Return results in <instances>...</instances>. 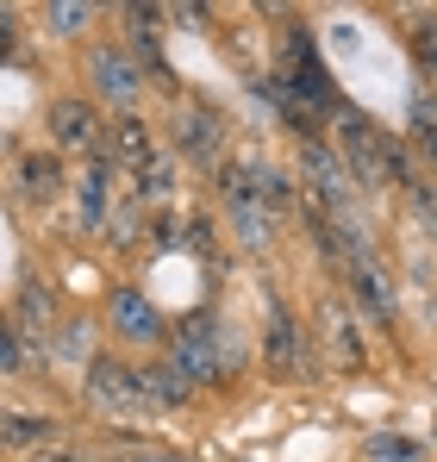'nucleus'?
<instances>
[{
    "label": "nucleus",
    "mask_w": 437,
    "mask_h": 462,
    "mask_svg": "<svg viewBox=\"0 0 437 462\" xmlns=\"http://www.w3.org/2000/svg\"><path fill=\"white\" fill-rule=\"evenodd\" d=\"M282 94L300 100L312 119L319 113H338V88H331V69L319 63V51H312V38L293 25L288 38H282Z\"/></svg>",
    "instance_id": "1"
},
{
    "label": "nucleus",
    "mask_w": 437,
    "mask_h": 462,
    "mask_svg": "<svg viewBox=\"0 0 437 462\" xmlns=\"http://www.w3.org/2000/svg\"><path fill=\"white\" fill-rule=\"evenodd\" d=\"M218 194H225V207H231V231H237L244 244H269V200L256 194L250 162H225V169H218Z\"/></svg>",
    "instance_id": "2"
},
{
    "label": "nucleus",
    "mask_w": 437,
    "mask_h": 462,
    "mask_svg": "<svg viewBox=\"0 0 437 462\" xmlns=\"http://www.w3.org/2000/svg\"><path fill=\"white\" fill-rule=\"evenodd\" d=\"M169 363H175V375L194 387V382H213L218 369V325L213 319H181L175 331H169Z\"/></svg>",
    "instance_id": "3"
},
{
    "label": "nucleus",
    "mask_w": 437,
    "mask_h": 462,
    "mask_svg": "<svg viewBox=\"0 0 437 462\" xmlns=\"http://www.w3.org/2000/svg\"><path fill=\"white\" fill-rule=\"evenodd\" d=\"M300 169H306L312 207H325L338 226H357V219H350V181H344V156H331L319 138H306V144H300Z\"/></svg>",
    "instance_id": "4"
},
{
    "label": "nucleus",
    "mask_w": 437,
    "mask_h": 462,
    "mask_svg": "<svg viewBox=\"0 0 437 462\" xmlns=\"http://www.w3.org/2000/svg\"><path fill=\"white\" fill-rule=\"evenodd\" d=\"M344 169L357 175V188H381L387 181V138L368 125L363 113H344Z\"/></svg>",
    "instance_id": "5"
},
{
    "label": "nucleus",
    "mask_w": 437,
    "mask_h": 462,
    "mask_svg": "<svg viewBox=\"0 0 437 462\" xmlns=\"http://www.w3.org/2000/svg\"><path fill=\"white\" fill-rule=\"evenodd\" d=\"M263 363H269V375H282V382H300V375H306V344H300V325H293L288 307H269Z\"/></svg>",
    "instance_id": "6"
},
{
    "label": "nucleus",
    "mask_w": 437,
    "mask_h": 462,
    "mask_svg": "<svg viewBox=\"0 0 437 462\" xmlns=\"http://www.w3.org/2000/svg\"><path fill=\"white\" fill-rule=\"evenodd\" d=\"M88 393H94L100 406H119V412L144 406V393H138V369H126V363H113V356H94V363H88Z\"/></svg>",
    "instance_id": "7"
},
{
    "label": "nucleus",
    "mask_w": 437,
    "mask_h": 462,
    "mask_svg": "<svg viewBox=\"0 0 437 462\" xmlns=\"http://www.w3.org/2000/svg\"><path fill=\"white\" fill-rule=\"evenodd\" d=\"M175 138H181V151L194 156V162H218V151H225V119H218L213 106H188L181 125H175Z\"/></svg>",
    "instance_id": "8"
},
{
    "label": "nucleus",
    "mask_w": 437,
    "mask_h": 462,
    "mask_svg": "<svg viewBox=\"0 0 437 462\" xmlns=\"http://www.w3.org/2000/svg\"><path fill=\"white\" fill-rule=\"evenodd\" d=\"M344 282L357 288V300H363L375 319H394V288H387V269H381V263H375L368 250H357V256H350Z\"/></svg>",
    "instance_id": "9"
},
{
    "label": "nucleus",
    "mask_w": 437,
    "mask_h": 462,
    "mask_svg": "<svg viewBox=\"0 0 437 462\" xmlns=\"http://www.w3.org/2000/svg\"><path fill=\"white\" fill-rule=\"evenodd\" d=\"M107 319H113V331H119V337H138V344H150V337L163 331L156 307H150L138 288H119V294L107 300Z\"/></svg>",
    "instance_id": "10"
},
{
    "label": "nucleus",
    "mask_w": 437,
    "mask_h": 462,
    "mask_svg": "<svg viewBox=\"0 0 437 462\" xmlns=\"http://www.w3.org/2000/svg\"><path fill=\"white\" fill-rule=\"evenodd\" d=\"M94 88L107 94V100H132L138 94V69H132V57L126 51H94Z\"/></svg>",
    "instance_id": "11"
},
{
    "label": "nucleus",
    "mask_w": 437,
    "mask_h": 462,
    "mask_svg": "<svg viewBox=\"0 0 437 462\" xmlns=\"http://www.w3.org/2000/svg\"><path fill=\"white\" fill-rule=\"evenodd\" d=\"M51 132H57V144H94V106L88 100H57Z\"/></svg>",
    "instance_id": "12"
},
{
    "label": "nucleus",
    "mask_w": 437,
    "mask_h": 462,
    "mask_svg": "<svg viewBox=\"0 0 437 462\" xmlns=\"http://www.w3.org/2000/svg\"><path fill=\"white\" fill-rule=\"evenodd\" d=\"M107 188H113V156L81 175V226L88 231H100V219H107Z\"/></svg>",
    "instance_id": "13"
},
{
    "label": "nucleus",
    "mask_w": 437,
    "mask_h": 462,
    "mask_svg": "<svg viewBox=\"0 0 437 462\" xmlns=\"http://www.w3.org/2000/svg\"><path fill=\"white\" fill-rule=\"evenodd\" d=\"M138 393H144V406H181L188 382L175 375V363H163V369H138Z\"/></svg>",
    "instance_id": "14"
},
{
    "label": "nucleus",
    "mask_w": 437,
    "mask_h": 462,
    "mask_svg": "<svg viewBox=\"0 0 437 462\" xmlns=\"http://www.w3.org/2000/svg\"><path fill=\"white\" fill-rule=\"evenodd\" d=\"M113 156H119V162H132V169L156 162V144H150L144 119H119V125H113Z\"/></svg>",
    "instance_id": "15"
},
{
    "label": "nucleus",
    "mask_w": 437,
    "mask_h": 462,
    "mask_svg": "<svg viewBox=\"0 0 437 462\" xmlns=\"http://www.w3.org/2000/svg\"><path fill=\"white\" fill-rule=\"evenodd\" d=\"M406 119H413V138L432 151V162H437V100H425V94H413L406 100Z\"/></svg>",
    "instance_id": "16"
},
{
    "label": "nucleus",
    "mask_w": 437,
    "mask_h": 462,
    "mask_svg": "<svg viewBox=\"0 0 437 462\" xmlns=\"http://www.w3.org/2000/svg\"><path fill=\"white\" fill-rule=\"evenodd\" d=\"M19 312H25V331H44V325H51V294H44L38 282H25V288H19Z\"/></svg>",
    "instance_id": "17"
},
{
    "label": "nucleus",
    "mask_w": 437,
    "mask_h": 462,
    "mask_svg": "<svg viewBox=\"0 0 437 462\" xmlns=\"http://www.w3.org/2000/svg\"><path fill=\"white\" fill-rule=\"evenodd\" d=\"M0 438L6 444H44L51 438V419H32V412L25 419H0Z\"/></svg>",
    "instance_id": "18"
},
{
    "label": "nucleus",
    "mask_w": 437,
    "mask_h": 462,
    "mask_svg": "<svg viewBox=\"0 0 437 462\" xmlns=\"http://www.w3.org/2000/svg\"><path fill=\"white\" fill-rule=\"evenodd\" d=\"M169 188H175V175H169V162H163V156L138 169V194H144V200H169Z\"/></svg>",
    "instance_id": "19"
},
{
    "label": "nucleus",
    "mask_w": 437,
    "mask_h": 462,
    "mask_svg": "<svg viewBox=\"0 0 437 462\" xmlns=\"http://www.w3.org/2000/svg\"><path fill=\"white\" fill-rule=\"evenodd\" d=\"M331 337H338V363H363V344H357V331H350L344 312H331Z\"/></svg>",
    "instance_id": "20"
},
{
    "label": "nucleus",
    "mask_w": 437,
    "mask_h": 462,
    "mask_svg": "<svg viewBox=\"0 0 437 462\" xmlns=\"http://www.w3.org/2000/svg\"><path fill=\"white\" fill-rule=\"evenodd\" d=\"M368 457H375V462H413L419 450H413L406 438H368Z\"/></svg>",
    "instance_id": "21"
},
{
    "label": "nucleus",
    "mask_w": 437,
    "mask_h": 462,
    "mask_svg": "<svg viewBox=\"0 0 437 462\" xmlns=\"http://www.w3.org/2000/svg\"><path fill=\"white\" fill-rule=\"evenodd\" d=\"M51 181H57V162H51V156H32V162H25V188H32V194H51Z\"/></svg>",
    "instance_id": "22"
},
{
    "label": "nucleus",
    "mask_w": 437,
    "mask_h": 462,
    "mask_svg": "<svg viewBox=\"0 0 437 462\" xmlns=\"http://www.w3.org/2000/svg\"><path fill=\"white\" fill-rule=\"evenodd\" d=\"M19 363H25V350H19V331H13V325H0V369L13 375Z\"/></svg>",
    "instance_id": "23"
},
{
    "label": "nucleus",
    "mask_w": 437,
    "mask_h": 462,
    "mask_svg": "<svg viewBox=\"0 0 437 462\" xmlns=\"http://www.w3.org/2000/svg\"><path fill=\"white\" fill-rule=\"evenodd\" d=\"M81 19H88V6H51V25H57V32H75Z\"/></svg>",
    "instance_id": "24"
},
{
    "label": "nucleus",
    "mask_w": 437,
    "mask_h": 462,
    "mask_svg": "<svg viewBox=\"0 0 437 462\" xmlns=\"http://www.w3.org/2000/svg\"><path fill=\"white\" fill-rule=\"evenodd\" d=\"M413 207H419V219L437 231V188H419V194H413Z\"/></svg>",
    "instance_id": "25"
},
{
    "label": "nucleus",
    "mask_w": 437,
    "mask_h": 462,
    "mask_svg": "<svg viewBox=\"0 0 437 462\" xmlns=\"http://www.w3.org/2000/svg\"><path fill=\"white\" fill-rule=\"evenodd\" d=\"M13 38H19V19H13V6L0 13V51H13Z\"/></svg>",
    "instance_id": "26"
}]
</instances>
